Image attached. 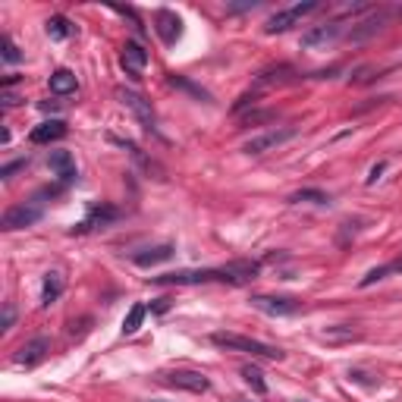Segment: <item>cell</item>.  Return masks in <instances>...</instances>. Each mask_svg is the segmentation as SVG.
<instances>
[{"mask_svg": "<svg viewBox=\"0 0 402 402\" xmlns=\"http://www.w3.org/2000/svg\"><path fill=\"white\" fill-rule=\"evenodd\" d=\"M258 270H261L258 261H230L223 267L160 274V277H151V283H160V286H195V283H233V286H242V283H252L258 277Z\"/></svg>", "mask_w": 402, "mask_h": 402, "instance_id": "cell-1", "label": "cell"}, {"mask_svg": "<svg viewBox=\"0 0 402 402\" xmlns=\"http://www.w3.org/2000/svg\"><path fill=\"white\" fill-rule=\"evenodd\" d=\"M211 342L220 349H230V352H248V355H258V358H270V362H280L283 349L277 346H267V342H258L252 336H242V333H211Z\"/></svg>", "mask_w": 402, "mask_h": 402, "instance_id": "cell-2", "label": "cell"}, {"mask_svg": "<svg viewBox=\"0 0 402 402\" xmlns=\"http://www.w3.org/2000/svg\"><path fill=\"white\" fill-rule=\"evenodd\" d=\"M320 10V4L318 0H308V4H292L286 6V10H280V13H274V16L264 23V32L267 35H283V32H289L292 26H298L305 16H311V13H318Z\"/></svg>", "mask_w": 402, "mask_h": 402, "instance_id": "cell-3", "label": "cell"}, {"mask_svg": "<svg viewBox=\"0 0 402 402\" xmlns=\"http://www.w3.org/2000/svg\"><path fill=\"white\" fill-rule=\"evenodd\" d=\"M298 129H292V126H283V129H267L264 135H255V138H248V142L242 145V151L248 157H261V155H267V151H274V148H280L283 142H289V138H296Z\"/></svg>", "mask_w": 402, "mask_h": 402, "instance_id": "cell-4", "label": "cell"}, {"mask_svg": "<svg viewBox=\"0 0 402 402\" xmlns=\"http://www.w3.org/2000/svg\"><path fill=\"white\" fill-rule=\"evenodd\" d=\"M342 23H324V26H311L308 32L302 35V48L305 50H324V48H330L333 41H340L342 38Z\"/></svg>", "mask_w": 402, "mask_h": 402, "instance_id": "cell-5", "label": "cell"}, {"mask_svg": "<svg viewBox=\"0 0 402 402\" xmlns=\"http://www.w3.org/2000/svg\"><path fill=\"white\" fill-rule=\"evenodd\" d=\"M386 19H390V13L386 10H377V13H371V16L358 19V23H352V28L346 32V41L349 45H364V41L374 38L377 32H384Z\"/></svg>", "mask_w": 402, "mask_h": 402, "instance_id": "cell-6", "label": "cell"}, {"mask_svg": "<svg viewBox=\"0 0 402 402\" xmlns=\"http://www.w3.org/2000/svg\"><path fill=\"white\" fill-rule=\"evenodd\" d=\"M252 308H258L261 314H270V318H289V314L302 311V302L298 298H280V296H252Z\"/></svg>", "mask_w": 402, "mask_h": 402, "instance_id": "cell-7", "label": "cell"}, {"mask_svg": "<svg viewBox=\"0 0 402 402\" xmlns=\"http://www.w3.org/2000/svg\"><path fill=\"white\" fill-rule=\"evenodd\" d=\"M38 220H41L38 204H16V208H10L4 217H0V230H6V233L26 230V226H35Z\"/></svg>", "mask_w": 402, "mask_h": 402, "instance_id": "cell-8", "label": "cell"}, {"mask_svg": "<svg viewBox=\"0 0 402 402\" xmlns=\"http://www.w3.org/2000/svg\"><path fill=\"white\" fill-rule=\"evenodd\" d=\"M164 384L177 386V390H186V393H208L211 390V380L204 377L201 371H170V374H164Z\"/></svg>", "mask_w": 402, "mask_h": 402, "instance_id": "cell-9", "label": "cell"}, {"mask_svg": "<svg viewBox=\"0 0 402 402\" xmlns=\"http://www.w3.org/2000/svg\"><path fill=\"white\" fill-rule=\"evenodd\" d=\"M48 352H50V340L48 336H35V340H28L19 346V352L13 355V362H16L19 368H32V364H38Z\"/></svg>", "mask_w": 402, "mask_h": 402, "instance_id": "cell-10", "label": "cell"}, {"mask_svg": "<svg viewBox=\"0 0 402 402\" xmlns=\"http://www.w3.org/2000/svg\"><path fill=\"white\" fill-rule=\"evenodd\" d=\"M120 101L135 113V120L142 123L145 129H155V111H151V101H145L138 91L133 89H120Z\"/></svg>", "mask_w": 402, "mask_h": 402, "instance_id": "cell-11", "label": "cell"}, {"mask_svg": "<svg viewBox=\"0 0 402 402\" xmlns=\"http://www.w3.org/2000/svg\"><path fill=\"white\" fill-rule=\"evenodd\" d=\"M155 32L160 35L164 45H177L182 35V19L173 10H157L155 13Z\"/></svg>", "mask_w": 402, "mask_h": 402, "instance_id": "cell-12", "label": "cell"}, {"mask_svg": "<svg viewBox=\"0 0 402 402\" xmlns=\"http://www.w3.org/2000/svg\"><path fill=\"white\" fill-rule=\"evenodd\" d=\"M120 63L129 76L138 79L145 72V67H148V50L138 45V41H126V45H123V54H120Z\"/></svg>", "mask_w": 402, "mask_h": 402, "instance_id": "cell-13", "label": "cell"}, {"mask_svg": "<svg viewBox=\"0 0 402 402\" xmlns=\"http://www.w3.org/2000/svg\"><path fill=\"white\" fill-rule=\"evenodd\" d=\"M292 79H298V72L286 67V63H280V67H270L264 72H258V79H255V91L261 89H274V85H286Z\"/></svg>", "mask_w": 402, "mask_h": 402, "instance_id": "cell-14", "label": "cell"}, {"mask_svg": "<svg viewBox=\"0 0 402 402\" xmlns=\"http://www.w3.org/2000/svg\"><path fill=\"white\" fill-rule=\"evenodd\" d=\"M48 167H50L54 177H60V182H72L79 177V173H76V160H72L69 151H50Z\"/></svg>", "mask_w": 402, "mask_h": 402, "instance_id": "cell-15", "label": "cell"}, {"mask_svg": "<svg viewBox=\"0 0 402 402\" xmlns=\"http://www.w3.org/2000/svg\"><path fill=\"white\" fill-rule=\"evenodd\" d=\"M67 135V123L63 120H45L41 126H35L32 133H28V138H32V145H50L57 142V138Z\"/></svg>", "mask_w": 402, "mask_h": 402, "instance_id": "cell-16", "label": "cell"}, {"mask_svg": "<svg viewBox=\"0 0 402 402\" xmlns=\"http://www.w3.org/2000/svg\"><path fill=\"white\" fill-rule=\"evenodd\" d=\"M120 217V211L111 208V204H104V208H91V214L85 217L82 223H79V233H89V230H98V226H104V223H111Z\"/></svg>", "mask_w": 402, "mask_h": 402, "instance_id": "cell-17", "label": "cell"}, {"mask_svg": "<svg viewBox=\"0 0 402 402\" xmlns=\"http://www.w3.org/2000/svg\"><path fill=\"white\" fill-rule=\"evenodd\" d=\"M50 91H54V94H60V98H63V94H72V91H76L79 89V82H76V72H72V69H57V72H50Z\"/></svg>", "mask_w": 402, "mask_h": 402, "instance_id": "cell-18", "label": "cell"}, {"mask_svg": "<svg viewBox=\"0 0 402 402\" xmlns=\"http://www.w3.org/2000/svg\"><path fill=\"white\" fill-rule=\"evenodd\" d=\"M173 258V245H157V248H145V252L133 255V261L138 267H151V264H160V261H170Z\"/></svg>", "mask_w": 402, "mask_h": 402, "instance_id": "cell-19", "label": "cell"}, {"mask_svg": "<svg viewBox=\"0 0 402 402\" xmlns=\"http://www.w3.org/2000/svg\"><path fill=\"white\" fill-rule=\"evenodd\" d=\"M60 296H63V274L50 270L45 277V286H41V305H54Z\"/></svg>", "mask_w": 402, "mask_h": 402, "instance_id": "cell-20", "label": "cell"}, {"mask_svg": "<svg viewBox=\"0 0 402 402\" xmlns=\"http://www.w3.org/2000/svg\"><path fill=\"white\" fill-rule=\"evenodd\" d=\"M390 274H402V261H390V264H380L374 270H368V274L358 280V286L368 289V286H374L377 280H384V277H390Z\"/></svg>", "mask_w": 402, "mask_h": 402, "instance_id": "cell-21", "label": "cell"}, {"mask_svg": "<svg viewBox=\"0 0 402 402\" xmlns=\"http://www.w3.org/2000/svg\"><path fill=\"white\" fill-rule=\"evenodd\" d=\"M45 32H48L50 41H63V38H69L72 35V26H69L67 16H50L45 23Z\"/></svg>", "mask_w": 402, "mask_h": 402, "instance_id": "cell-22", "label": "cell"}, {"mask_svg": "<svg viewBox=\"0 0 402 402\" xmlns=\"http://www.w3.org/2000/svg\"><path fill=\"white\" fill-rule=\"evenodd\" d=\"M292 204H318V208H324V204H330V195L320 192V189H302V192H292L289 195Z\"/></svg>", "mask_w": 402, "mask_h": 402, "instance_id": "cell-23", "label": "cell"}, {"mask_svg": "<svg viewBox=\"0 0 402 402\" xmlns=\"http://www.w3.org/2000/svg\"><path fill=\"white\" fill-rule=\"evenodd\" d=\"M145 314H148V308H145L142 302H135L133 308H129V314H126V318H123V333H126V336H133V333L138 330V327H142Z\"/></svg>", "mask_w": 402, "mask_h": 402, "instance_id": "cell-24", "label": "cell"}, {"mask_svg": "<svg viewBox=\"0 0 402 402\" xmlns=\"http://www.w3.org/2000/svg\"><path fill=\"white\" fill-rule=\"evenodd\" d=\"M242 380L252 386L255 393H258V396H264V393H267V380H264V374H261L258 368H255V364H245V368H242Z\"/></svg>", "mask_w": 402, "mask_h": 402, "instance_id": "cell-25", "label": "cell"}, {"mask_svg": "<svg viewBox=\"0 0 402 402\" xmlns=\"http://www.w3.org/2000/svg\"><path fill=\"white\" fill-rule=\"evenodd\" d=\"M170 85L173 89H182V91H189V94H195L199 101H211V94L201 89V85H195V82H189L186 76H170Z\"/></svg>", "mask_w": 402, "mask_h": 402, "instance_id": "cell-26", "label": "cell"}, {"mask_svg": "<svg viewBox=\"0 0 402 402\" xmlns=\"http://www.w3.org/2000/svg\"><path fill=\"white\" fill-rule=\"evenodd\" d=\"M320 340L327 342H342V340H358V333L352 327H327L324 333H320Z\"/></svg>", "mask_w": 402, "mask_h": 402, "instance_id": "cell-27", "label": "cell"}, {"mask_svg": "<svg viewBox=\"0 0 402 402\" xmlns=\"http://www.w3.org/2000/svg\"><path fill=\"white\" fill-rule=\"evenodd\" d=\"M0 57H4L6 63H19V60H23V54H19V48L13 45L10 35H0Z\"/></svg>", "mask_w": 402, "mask_h": 402, "instance_id": "cell-28", "label": "cell"}, {"mask_svg": "<svg viewBox=\"0 0 402 402\" xmlns=\"http://www.w3.org/2000/svg\"><path fill=\"white\" fill-rule=\"evenodd\" d=\"M270 120H277L274 111H252L242 116V126H261V123H270Z\"/></svg>", "mask_w": 402, "mask_h": 402, "instance_id": "cell-29", "label": "cell"}, {"mask_svg": "<svg viewBox=\"0 0 402 402\" xmlns=\"http://www.w3.org/2000/svg\"><path fill=\"white\" fill-rule=\"evenodd\" d=\"M13 320H16V308H13V302H4V320H0V330H10Z\"/></svg>", "mask_w": 402, "mask_h": 402, "instance_id": "cell-30", "label": "cell"}, {"mask_svg": "<svg viewBox=\"0 0 402 402\" xmlns=\"http://www.w3.org/2000/svg\"><path fill=\"white\" fill-rule=\"evenodd\" d=\"M26 164H28L26 157L13 160V164H4V170H0V177H4V179H10V177H13V173H16V170H26Z\"/></svg>", "mask_w": 402, "mask_h": 402, "instance_id": "cell-31", "label": "cell"}, {"mask_svg": "<svg viewBox=\"0 0 402 402\" xmlns=\"http://www.w3.org/2000/svg\"><path fill=\"white\" fill-rule=\"evenodd\" d=\"M0 104H4L6 111H10V107H16V104H19V94H13V91H4V94H0Z\"/></svg>", "mask_w": 402, "mask_h": 402, "instance_id": "cell-32", "label": "cell"}, {"mask_svg": "<svg viewBox=\"0 0 402 402\" xmlns=\"http://www.w3.org/2000/svg\"><path fill=\"white\" fill-rule=\"evenodd\" d=\"M386 170V164H377V167H371V173H368V182H377V177Z\"/></svg>", "mask_w": 402, "mask_h": 402, "instance_id": "cell-33", "label": "cell"}, {"mask_svg": "<svg viewBox=\"0 0 402 402\" xmlns=\"http://www.w3.org/2000/svg\"><path fill=\"white\" fill-rule=\"evenodd\" d=\"M38 107H41V111H45V113H48V111H57V101H50V104H48V101H41Z\"/></svg>", "mask_w": 402, "mask_h": 402, "instance_id": "cell-34", "label": "cell"}, {"mask_svg": "<svg viewBox=\"0 0 402 402\" xmlns=\"http://www.w3.org/2000/svg\"><path fill=\"white\" fill-rule=\"evenodd\" d=\"M233 402H248V399H233Z\"/></svg>", "mask_w": 402, "mask_h": 402, "instance_id": "cell-35", "label": "cell"}, {"mask_svg": "<svg viewBox=\"0 0 402 402\" xmlns=\"http://www.w3.org/2000/svg\"><path fill=\"white\" fill-rule=\"evenodd\" d=\"M151 402H164V399H151Z\"/></svg>", "mask_w": 402, "mask_h": 402, "instance_id": "cell-36", "label": "cell"}]
</instances>
